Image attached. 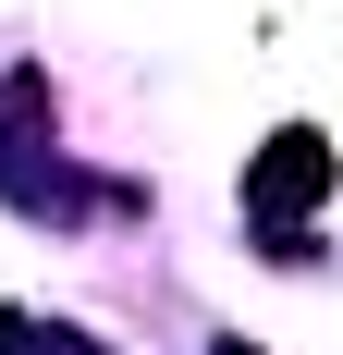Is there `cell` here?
Returning a JSON list of instances; mask_svg holds the SVG:
<instances>
[{"mask_svg":"<svg viewBox=\"0 0 343 355\" xmlns=\"http://www.w3.org/2000/svg\"><path fill=\"white\" fill-rule=\"evenodd\" d=\"M221 355H245V343H221Z\"/></svg>","mask_w":343,"mask_h":355,"instance_id":"277c9868","label":"cell"},{"mask_svg":"<svg viewBox=\"0 0 343 355\" xmlns=\"http://www.w3.org/2000/svg\"><path fill=\"white\" fill-rule=\"evenodd\" d=\"M319 196H331V147H319L307 123L258 147V172H245V209L270 220V245H282V233H307V209H319Z\"/></svg>","mask_w":343,"mask_h":355,"instance_id":"6da1fadb","label":"cell"},{"mask_svg":"<svg viewBox=\"0 0 343 355\" xmlns=\"http://www.w3.org/2000/svg\"><path fill=\"white\" fill-rule=\"evenodd\" d=\"M0 355H49V331H37L25 306H0Z\"/></svg>","mask_w":343,"mask_h":355,"instance_id":"3957f363","label":"cell"},{"mask_svg":"<svg viewBox=\"0 0 343 355\" xmlns=\"http://www.w3.org/2000/svg\"><path fill=\"white\" fill-rule=\"evenodd\" d=\"M37 123H49V73H12L0 86V184L25 196V147H37Z\"/></svg>","mask_w":343,"mask_h":355,"instance_id":"7a4b0ae2","label":"cell"}]
</instances>
